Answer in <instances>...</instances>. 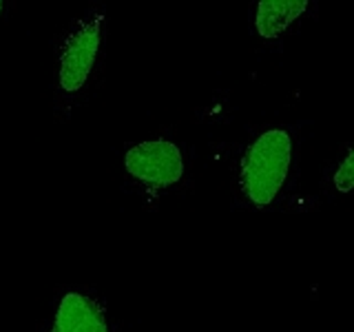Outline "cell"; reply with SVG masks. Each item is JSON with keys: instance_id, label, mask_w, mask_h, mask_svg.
I'll use <instances>...</instances> for the list:
<instances>
[{"instance_id": "obj_5", "label": "cell", "mask_w": 354, "mask_h": 332, "mask_svg": "<svg viewBox=\"0 0 354 332\" xmlns=\"http://www.w3.org/2000/svg\"><path fill=\"white\" fill-rule=\"evenodd\" d=\"M308 9L306 0H261L254 14V29L261 38L274 40Z\"/></svg>"}, {"instance_id": "obj_4", "label": "cell", "mask_w": 354, "mask_h": 332, "mask_svg": "<svg viewBox=\"0 0 354 332\" xmlns=\"http://www.w3.org/2000/svg\"><path fill=\"white\" fill-rule=\"evenodd\" d=\"M49 332H111L104 306L82 290L64 293L55 304Z\"/></svg>"}, {"instance_id": "obj_6", "label": "cell", "mask_w": 354, "mask_h": 332, "mask_svg": "<svg viewBox=\"0 0 354 332\" xmlns=\"http://www.w3.org/2000/svg\"><path fill=\"white\" fill-rule=\"evenodd\" d=\"M335 186L341 193L354 191V149L346 155V160L339 164V169L335 173Z\"/></svg>"}, {"instance_id": "obj_3", "label": "cell", "mask_w": 354, "mask_h": 332, "mask_svg": "<svg viewBox=\"0 0 354 332\" xmlns=\"http://www.w3.org/2000/svg\"><path fill=\"white\" fill-rule=\"evenodd\" d=\"M127 173L147 186H173L184 177V158L171 140H147L131 147L124 155Z\"/></svg>"}, {"instance_id": "obj_7", "label": "cell", "mask_w": 354, "mask_h": 332, "mask_svg": "<svg viewBox=\"0 0 354 332\" xmlns=\"http://www.w3.org/2000/svg\"><path fill=\"white\" fill-rule=\"evenodd\" d=\"M3 14H5V3L0 0V18H3Z\"/></svg>"}, {"instance_id": "obj_1", "label": "cell", "mask_w": 354, "mask_h": 332, "mask_svg": "<svg viewBox=\"0 0 354 332\" xmlns=\"http://www.w3.org/2000/svg\"><path fill=\"white\" fill-rule=\"evenodd\" d=\"M104 38V5H91L66 27L64 38L58 44V53H55V91L60 100L69 102L86 91L97 71Z\"/></svg>"}, {"instance_id": "obj_2", "label": "cell", "mask_w": 354, "mask_h": 332, "mask_svg": "<svg viewBox=\"0 0 354 332\" xmlns=\"http://www.w3.org/2000/svg\"><path fill=\"white\" fill-rule=\"evenodd\" d=\"M292 140L283 129H270L254 140L241 160L239 184L257 208L272 204L290 171Z\"/></svg>"}]
</instances>
